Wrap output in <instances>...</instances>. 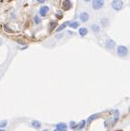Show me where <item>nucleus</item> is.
Instances as JSON below:
<instances>
[{"instance_id": "f257e3e1", "label": "nucleus", "mask_w": 130, "mask_h": 131, "mask_svg": "<svg viewBox=\"0 0 130 131\" xmlns=\"http://www.w3.org/2000/svg\"><path fill=\"white\" fill-rule=\"evenodd\" d=\"M128 53V49L127 47L125 46V45H119L117 47V54L121 56V57H124V56H126Z\"/></svg>"}, {"instance_id": "f03ea898", "label": "nucleus", "mask_w": 130, "mask_h": 131, "mask_svg": "<svg viewBox=\"0 0 130 131\" xmlns=\"http://www.w3.org/2000/svg\"><path fill=\"white\" fill-rule=\"evenodd\" d=\"M123 6H124V3L121 0H113L111 2V7H112L114 10H121Z\"/></svg>"}, {"instance_id": "7ed1b4c3", "label": "nucleus", "mask_w": 130, "mask_h": 131, "mask_svg": "<svg viewBox=\"0 0 130 131\" xmlns=\"http://www.w3.org/2000/svg\"><path fill=\"white\" fill-rule=\"evenodd\" d=\"M92 6L95 10H98L104 6V1L103 0H94L92 3Z\"/></svg>"}, {"instance_id": "20e7f679", "label": "nucleus", "mask_w": 130, "mask_h": 131, "mask_svg": "<svg viewBox=\"0 0 130 131\" xmlns=\"http://www.w3.org/2000/svg\"><path fill=\"white\" fill-rule=\"evenodd\" d=\"M105 46L107 49H114L115 47H116V43H115V41L113 40V39H111V38H109V39H107V41H106L105 43Z\"/></svg>"}, {"instance_id": "39448f33", "label": "nucleus", "mask_w": 130, "mask_h": 131, "mask_svg": "<svg viewBox=\"0 0 130 131\" xmlns=\"http://www.w3.org/2000/svg\"><path fill=\"white\" fill-rule=\"evenodd\" d=\"M88 19H89V14L87 13L86 11L81 12V14H80V20H81V22H87Z\"/></svg>"}, {"instance_id": "423d86ee", "label": "nucleus", "mask_w": 130, "mask_h": 131, "mask_svg": "<svg viewBox=\"0 0 130 131\" xmlns=\"http://www.w3.org/2000/svg\"><path fill=\"white\" fill-rule=\"evenodd\" d=\"M67 125L65 123H59L56 125V130L57 131H67Z\"/></svg>"}, {"instance_id": "0eeeda50", "label": "nucleus", "mask_w": 130, "mask_h": 131, "mask_svg": "<svg viewBox=\"0 0 130 131\" xmlns=\"http://www.w3.org/2000/svg\"><path fill=\"white\" fill-rule=\"evenodd\" d=\"M48 11H49V7L43 6V7H41L40 9H39V13H40L41 16H45V15L48 13Z\"/></svg>"}, {"instance_id": "6e6552de", "label": "nucleus", "mask_w": 130, "mask_h": 131, "mask_svg": "<svg viewBox=\"0 0 130 131\" xmlns=\"http://www.w3.org/2000/svg\"><path fill=\"white\" fill-rule=\"evenodd\" d=\"M71 6H72V4H71V2L69 0H67V1H64V2H63V7H64V9H65V10H68V9L71 8Z\"/></svg>"}, {"instance_id": "1a4fd4ad", "label": "nucleus", "mask_w": 130, "mask_h": 131, "mask_svg": "<svg viewBox=\"0 0 130 131\" xmlns=\"http://www.w3.org/2000/svg\"><path fill=\"white\" fill-rule=\"evenodd\" d=\"M91 28H92L93 32L96 33V34H98V33L100 32V26L98 25H96V24H93V25H91Z\"/></svg>"}, {"instance_id": "9d476101", "label": "nucleus", "mask_w": 130, "mask_h": 131, "mask_svg": "<svg viewBox=\"0 0 130 131\" xmlns=\"http://www.w3.org/2000/svg\"><path fill=\"white\" fill-rule=\"evenodd\" d=\"M100 116V114L99 113H96V114H92L91 116H89L88 117V124H90V123H92V121H94V120H95V119H98V117Z\"/></svg>"}, {"instance_id": "9b49d317", "label": "nucleus", "mask_w": 130, "mask_h": 131, "mask_svg": "<svg viewBox=\"0 0 130 131\" xmlns=\"http://www.w3.org/2000/svg\"><path fill=\"white\" fill-rule=\"evenodd\" d=\"M32 126H33V127H35L36 129H38L41 127V124L39 121L34 120V121H32Z\"/></svg>"}, {"instance_id": "f8f14e48", "label": "nucleus", "mask_w": 130, "mask_h": 131, "mask_svg": "<svg viewBox=\"0 0 130 131\" xmlns=\"http://www.w3.org/2000/svg\"><path fill=\"white\" fill-rule=\"evenodd\" d=\"M87 33H88V30H87V28H85V27H81L79 29V34H80L81 37L85 36Z\"/></svg>"}, {"instance_id": "ddd939ff", "label": "nucleus", "mask_w": 130, "mask_h": 131, "mask_svg": "<svg viewBox=\"0 0 130 131\" xmlns=\"http://www.w3.org/2000/svg\"><path fill=\"white\" fill-rule=\"evenodd\" d=\"M85 123H86V122H85L84 120H82L81 122V123L79 124L78 126H77L76 127H75V130H81V129H82L84 127V126H85Z\"/></svg>"}, {"instance_id": "4468645a", "label": "nucleus", "mask_w": 130, "mask_h": 131, "mask_svg": "<svg viewBox=\"0 0 130 131\" xmlns=\"http://www.w3.org/2000/svg\"><path fill=\"white\" fill-rule=\"evenodd\" d=\"M110 24V21H109L108 18H103V19H101V25L103 27H107Z\"/></svg>"}, {"instance_id": "2eb2a0df", "label": "nucleus", "mask_w": 130, "mask_h": 131, "mask_svg": "<svg viewBox=\"0 0 130 131\" xmlns=\"http://www.w3.org/2000/svg\"><path fill=\"white\" fill-rule=\"evenodd\" d=\"M68 25H69V22H66V23H64V24H62V25H60L59 27H58V28L56 29V32H60V31L63 30L64 28L67 27V26H68Z\"/></svg>"}, {"instance_id": "dca6fc26", "label": "nucleus", "mask_w": 130, "mask_h": 131, "mask_svg": "<svg viewBox=\"0 0 130 131\" xmlns=\"http://www.w3.org/2000/svg\"><path fill=\"white\" fill-rule=\"evenodd\" d=\"M69 27L73 28V29H75V28H78L79 27V23L78 22H72V23H69Z\"/></svg>"}, {"instance_id": "f3484780", "label": "nucleus", "mask_w": 130, "mask_h": 131, "mask_svg": "<svg viewBox=\"0 0 130 131\" xmlns=\"http://www.w3.org/2000/svg\"><path fill=\"white\" fill-rule=\"evenodd\" d=\"M119 119V112L118 111H114V118H113V125L117 122Z\"/></svg>"}, {"instance_id": "a211bd4d", "label": "nucleus", "mask_w": 130, "mask_h": 131, "mask_svg": "<svg viewBox=\"0 0 130 131\" xmlns=\"http://www.w3.org/2000/svg\"><path fill=\"white\" fill-rule=\"evenodd\" d=\"M56 25H57V23H56V22H52V23H51V24H50L49 30H50V31L53 30L54 27H56Z\"/></svg>"}, {"instance_id": "6ab92c4d", "label": "nucleus", "mask_w": 130, "mask_h": 131, "mask_svg": "<svg viewBox=\"0 0 130 131\" xmlns=\"http://www.w3.org/2000/svg\"><path fill=\"white\" fill-rule=\"evenodd\" d=\"M34 22L36 23V25H39V24L41 23V19L38 16H37V15H36V16L34 17Z\"/></svg>"}, {"instance_id": "aec40b11", "label": "nucleus", "mask_w": 130, "mask_h": 131, "mask_svg": "<svg viewBox=\"0 0 130 131\" xmlns=\"http://www.w3.org/2000/svg\"><path fill=\"white\" fill-rule=\"evenodd\" d=\"M7 125H8V121L6 120H3L0 122V127H6L7 126Z\"/></svg>"}, {"instance_id": "412c9836", "label": "nucleus", "mask_w": 130, "mask_h": 131, "mask_svg": "<svg viewBox=\"0 0 130 131\" xmlns=\"http://www.w3.org/2000/svg\"><path fill=\"white\" fill-rule=\"evenodd\" d=\"M76 126H77L76 122H71V123H70V127H71V128L75 129V127H76Z\"/></svg>"}, {"instance_id": "4be33fe9", "label": "nucleus", "mask_w": 130, "mask_h": 131, "mask_svg": "<svg viewBox=\"0 0 130 131\" xmlns=\"http://www.w3.org/2000/svg\"><path fill=\"white\" fill-rule=\"evenodd\" d=\"M56 16H57V18L61 19V18L63 17V15H62V13H61V12H56Z\"/></svg>"}, {"instance_id": "5701e85b", "label": "nucleus", "mask_w": 130, "mask_h": 131, "mask_svg": "<svg viewBox=\"0 0 130 131\" xmlns=\"http://www.w3.org/2000/svg\"><path fill=\"white\" fill-rule=\"evenodd\" d=\"M38 3H44L45 1H44V0H43V1H42V0H38Z\"/></svg>"}, {"instance_id": "b1692460", "label": "nucleus", "mask_w": 130, "mask_h": 131, "mask_svg": "<svg viewBox=\"0 0 130 131\" xmlns=\"http://www.w3.org/2000/svg\"><path fill=\"white\" fill-rule=\"evenodd\" d=\"M1 43H2V39L0 38V45H1Z\"/></svg>"}, {"instance_id": "393cba45", "label": "nucleus", "mask_w": 130, "mask_h": 131, "mask_svg": "<svg viewBox=\"0 0 130 131\" xmlns=\"http://www.w3.org/2000/svg\"><path fill=\"white\" fill-rule=\"evenodd\" d=\"M43 131H49V130H48V129H44Z\"/></svg>"}, {"instance_id": "a878e982", "label": "nucleus", "mask_w": 130, "mask_h": 131, "mask_svg": "<svg viewBox=\"0 0 130 131\" xmlns=\"http://www.w3.org/2000/svg\"><path fill=\"white\" fill-rule=\"evenodd\" d=\"M0 131H5L4 129H0Z\"/></svg>"}, {"instance_id": "bb28decb", "label": "nucleus", "mask_w": 130, "mask_h": 131, "mask_svg": "<svg viewBox=\"0 0 130 131\" xmlns=\"http://www.w3.org/2000/svg\"><path fill=\"white\" fill-rule=\"evenodd\" d=\"M54 131H57V130H56V129H55V130H54Z\"/></svg>"}, {"instance_id": "cd10ccee", "label": "nucleus", "mask_w": 130, "mask_h": 131, "mask_svg": "<svg viewBox=\"0 0 130 131\" xmlns=\"http://www.w3.org/2000/svg\"><path fill=\"white\" fill-rule=\"evenodd\" d=\"M0 2H2V1H1V0H0Z\"/></svg>"}]
</instances>
